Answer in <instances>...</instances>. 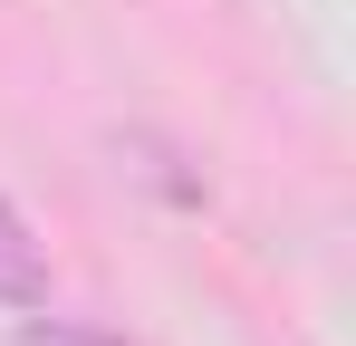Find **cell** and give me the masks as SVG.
I'll return each mask as SVG.
<instances>
[{
    "mask_svg": "<svg viewBox=\"0 0 356 346\" xmlns=\"http://www.w3.org/2000/svg\"><path fill=\"white\" fill-rule=\"evenodd\" d=\"M0 308H49V250L10 202H0Z\"/></svg>",
    "mask_w": 356,
    "mask_h": 346,
    "instance_id": "obj_1",
    "label": "cell"
},
{
    "mask_svg": "<svg viewBox=\"0 0 356 346\" xmlns=\"http://www.w3.org/2000/svg\"><path fill=\"white\" fill-rule=\"evenodd\" d=\"M10 346H116V337H106V327H67V318H29Z\"/></svg>",
    "mask_w": 356,
    "mask_h": 346,
    "instance_id": "obj_2",
    "label": "cell"
}]
</instances>
